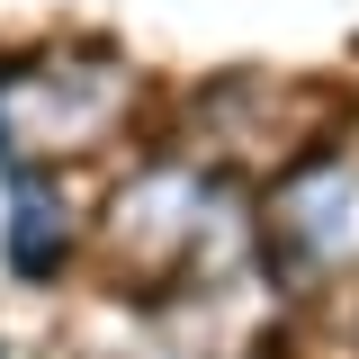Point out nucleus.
I'll use <instances>...</instances> for the list:
<instances>
[{
  "mask_svg": "<svg viewBox=\"0 0 359 359\" xmlns=\"http://www.w3.org/2000/svg\"><path fill=\"white\" fill-rule=\"evenodd\" d=\"M9 126L18 144H36V153H81L99 135L117 126V108H126V72L108 63V54H90V45H63V54H36L27 72H9Z\"/></svg>",
  "mask_w": 359,
  "mask_h": 359,
  "instance_id": "1",
  "label": "nucleus"
},
{
  "mask_svg": "<svg viewBox=\"0 0 359 359\" xmlns=\"http://www.w3.org/2000/svg\"><path fill=\"white\" fill-rule=\"evenodd\" d=\"M278 243L297 252V269H341L359 261V171L314 162L278 189Z\"/></svg>",
  "mask_w": 359,
  "mask_h": 359,
  "instance_id": "2",
  "label": "nucleus"
}]
</instances>
